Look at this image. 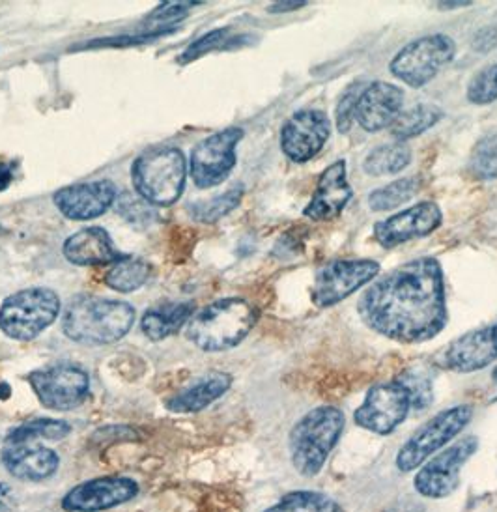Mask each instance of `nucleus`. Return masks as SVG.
<instances>
[{"mask_svg":"<svg viewBox=\"0 0 497 512\" xmlns=\"http://www.w3.org/2000/svg\"><path fill=\"white\" fill-rule=\"evenodd\" d=\"M357 313L374 333L387 339L404 344L434 339L447 324L440 260L421 256L385 273L363 292Z\"/></svg>","mask_w":497,"mask_h":512,"instance_id":"1","label":"nucleus"},{"mask_svg":"<svg viewBox=\"0 0 497 512\" xmlns=\"http://www.w3.org/2000/svg\"><path fill=\"white\" fill-rule=\"evenodd\" d=\"M133 322L135 309L126 301L81 296L66 307L62 329L71 341L103 346L126 337Z\"/></svg>","mask_w":497,"mask_h":512,"instance_id":"2","label":"nucleus"},{"mask_svg":"<svg viewBox=\"0 0 497 512\" xmlns=\"http://www.w3.org/2000/svg\"><path fill=\"white\" fill-rule=\"evenodd\" d=\"M256 318V309L249 301L219 299L189 320L187 339L202 352H227L251 333Z\"/></svg>","mask_w":497,"mask_h":512,"instance_id":"3","label":"nucleus"},{"mask_svg":"<svg viewBox=\"0 0 497 512\" xmlns=\"http://www.w3.org/2000/svg\"><path fill=\"white\" fill-rule=\"evenodd\" d=\"M342 430L344 413L335 406H320L305 413L288 440L294 468L305 477L318 475L341 440Z\"/></svg>","mask_w":497,"mask_h":512,"instance_id":"4","label":"nucleus"},{"mask_svg":"<svg viewBox=\"0 0 497 512\" xmlns=\"http://www.w3.org/2000/svg\"><path fill=\"white\" fill-rule=\"evenodd\" d=\"M185 157L174 146H161L137 157L131 180L142 200L154 206H171L185 187Z\"/></svg>","mask_w":497,"mask_h":512,"instance_id":"5","label":"nucleus"},{"mask_svg":"<svg viewBox=\"0 0 497 512\" xmlns=\"http://www.w3.org/2000/svg\"><path fill=\"white\" fill-rule=\"evenodd\" d=\"M60 313V298L49 288H29L4 299L0 329L14 341H32L49 328Z\"/></svg>","mask_w":497,"mask_h":512,"instance_id":"6","label":"nucleus"},{"mask_svg":"<svg viewBox=\"0 0 497 512\" xmlns=\"http://www.w3.org/2000/svg\"><path fill=\"white\" fill-rule=\"evenodd\" d=\"M456 57V42L447 34H428L404 45L389 62L391 75L410 88H423Z\"/></svg>","mask_w":497,"mask_h":512,"instance_id":"7","label":"nucleus"},{"mask_svg":"<svg viewBox=\"0 0 497 512\" xmlns=\"http://www.w3.org/2000/svg\"><path fill=\"white\" fill-rule=\"evenodd\" d=\"M471 417V406L462 404L455 408H447L434 415L432 419H428L425 425L400 447L397 455L398 470H417L426 458L441 451L449 441L455 440L456 436L468 427Z\"/></svg>","mask_w":497,"mask_h":512,"instance_id":"8","label":"nucleus"},{"mask_svg":"<svg viewBox=\"0 0 497 512\" xmlns=\"http://www.w3.org/2000/svg\"><path fill=\"white\" fill-rule=\"evenodd\" d=\"M380 264L370 258H339L316 271L313 303L320 309L335 307L341 301L369 286L380 275Z\"/></svg>","mask_w":497,"mask_h":512,"instance_id":"9","label":"nucleus"},{"mask_svg":"<svg viewBox=\"0 0 497 512\" xmlns=\"http://www.w3.org/2000/svg\"><path fill=\"white\" fill-rule=\"evenodd\" d=\"M38 400L55 412H70L81 406L90 391V376L83 367L73 363H58L34 370L29 376Z\"/></svg>","mask_w":497,"mask_h":512,"instance_id":"10","label":"nucleus"},{"mask_svg":"<svg viewBox=\"0 0 497 512\" xmlns=\"http://www.w3.org/2000/svg\"><path fill=\"white\" fill-rule=\"evenodd\" d=\"M412 410L408 389L400 380H393L370 387L363 404L355 410L354 421L357 427L385 436L395 432Z\"/></svg>","mask_w":497,"mask_h":512,"instance_id":"11","label":"nucleus"},{"mask_svg":"<svg viewBox=\"0 0 497 512\" xmlns=\"http://www.w3.org/2000/svg\"><path fill=\"white\" fill-rule=\"evenodd\" d=\"M243 139L242 128H227L200 141L191 154V176L200 189L223 184L236 167V146Z\"/></svg>","mask_w":497,"mask_h":512,"instance_id":"12","label":"nucleus"},{"mask_svg":"<svg viewBox=\"0 0 497 512\" xmlns=\"http://www.w3.org/2000/svg\"><path fill=\"white\" fill-rule=\"evenodd\" d=\"M479 441L475 436L456 441L455 445L428 460L415 475V490L423 498L441 499L451 496L460 483V470L475 455Z\"/></svg>","mask_w":497,"mask_h":512,"instance_id":"13","label":"nucleus"},{"mask_svg":"<svg viewBox=\"0 0 497 512\" xmlns=\"http://www.w3.org/2000/svg\"><path fill=\"white\" fill-rule=\"evenodd\" d=\"M331 135V120L320 109H301L281 129V150L294 163H307L318 156Z\"/></svg>","mask_w":497,"mask_h":512,"instance_id":"14","label":"nucleus"},{"mask_svg":"<svg viewBox=\"0 0 497 512\" xmlns=\"http://www.w3.org/2000/svg\"><path fill=\"white\" fill-rule=\"evenodd\" d=\"M443 223L441 208L432 202H417L408 210L387 217L374 225V238L384 249H393L402 243L430 236Z\"/></svg>","mask_w":497,"mask_h":512,"instance_id":"15","label":"nucleus"},{"mask_svg":"<svg viewBox=\"0 0 497 512\" xmlns=\"http://www.w3.org/2000/svg\"><path fill=\"white\" fill-rule=\"evenodd\" d=\"M139 496V484L129 477H98L73 486L62 499L66 512H101Z\"/></svg>","mask_w":497,"mask_h":512,"instance_id":"16","label":"nucleus"},{"mask_svg":"<svg viewBox=\"0 0 497 512\" xmlns=\"http://www.w3.org/2000/svg\"><path fill=\"white\" fill-rule=\"evenodd\" d=\"M402 105V88L385 81H372L367 83L359 98L355 109V122L369 133H378L395 124L398 114L402 113Z\"/></svg>","mask_w":497,"mask_h":512,"instance_id":"17","label":"nucleus"},{"mask_svg":"<svg viewBox=\"0 0 497 512\" xmlns=\"http://www.w3.org/2000/svg\"><path fill=\"white\" fill-rule=\"evenodd\" d=\"M354 199V189L348 182L346 161L339 159L329 165L314 189L313 199L303 210V215L313 221H331L342 214V210Z\"/></svg>","mask_w":497,"mask_h":512,"instance_id":"18","label":"nucleus"},{"mask_svg":"<svg viewBox=\"0 0 497 512\" xmlns=\"http://www.w3.org/2000/svg\"><path fill=\"white\" fill-rule=\"evenodd\" d=\"M496 361L497 342L490 326L458 337L438 357L441 367L453 372H477Z\"/></svg>","mask_w":497,"mask_h":512,"instance_id":"19","label":"nucleus"},{"mask_svg":"<svg viewBox=\"0 0 497 512\" xmlns=\"http://www.w3.org/2000/svg\"><path fill=\"white\" fill-rule=\"evenodd\" d=\"M2 464L15 479L42 483L57 473L60 456L40 441L6 443L2 451Z\"/></svg>","mask_w":497,"mask_h":512,"instance_id":"20","label":"nucleus"},{"mask_svg":"<svg viewBox=\"0 0 497 512\" xmlns=\"http://www.w3.org/2000/svg\"><path fill=\"white\" fill-rule=\"evenodd\" d=\"M116 199V187L109 180L62 187L55 195V204L73 221H88L105 214Z\"/></svg>","mask_w":497,"mask_h":512,"instance_id":"21","label":"nucleus"},{"mask_svg":"<svg viewBox=\"0 0 497 512\" xmlns=\"http://www.w3.org/2000/svg\"><path fill=\"white\" fill-rule=\"evenodd\" d=\"M64 256L77 266H98L120 262V253L105 228L92 227L79 230L64 243Z\"/></svg>","mask_w":497,"mask_h":512,"instance_id":"22","label":"nucleus"},{"mask_svg":"<svg viewBox=\"0 0 497 512\" xmlns=\"http://www.w3.org/2000/svg\"><path fill=\"white\" fill-rule=\"evenodd\" d=\"M232 385V376L225 372H213L206 378H200L197 384L191 385L172 397L167 408L176 413L200 412L208 408L215 400L221 399Z\"/></svg>","mask_w":497,"mask_h":512,"instance_id":"23","label":"nucleus"},{"mask_svg":"<svg viewBox=\"0 0 497 512\" xmlns=\"http://www.w3.org/2000/svg\"><path fill=\"white\" fill-rule=\"evenodd\" d=\"M193 303H161L146 311L141 320L142 333L152 341H163L184 328L193 318Z\"/></svg>","mask_w":497,"mask_h":512,"instance_id":"24","label":"nucleus"},{"mask_svg":"<svg viewBox=\"0 0 497 512\" xmlns=\"http://www.w3.org/2000/svg\"><path fill=\"white\" fill-rule=\"evenodd\" d=\"M441 118H443V111L438 105H432V103L413 105L408 111L398 114L395 124L391 126V135L397 143H406L410 139L423 135L428 129L438 126Z\"/></svg>","mask_w":497,"mask_h":512,"instance_id":"25","label":"nucleus"},{"mask_svg":"<svg viewBox=\"0 0 497 512\" xmlns=\"http://www.w3.org/2000/svg\"><path fill=\"white\" fill-rule=\"evenodd\" d=\"M412 163V150L406 143H387L374 148L370 152L363 169L370 176H389V174H398L410 167Z\"/></svg>","mask_w":497,"mask_h":512,"instance_id":"26","label":"nucleus"},{"mask_svg":"<svg viewBox=\"0 0 497 512\" xmlns=\"http://www.w3.org/2000/svg\"><path fill=\"white\" fill-rule=\"evenodd\" d=\"M421 189V180L417 176L400 178L391 184L374 189L369 195V208L372 212H391L404 202L412 200Z\"/></svg>","mask_w":497,"mask_h":512,"instance_id":"27","label":"nucleus"},{"mask_svg":"<svg viewBox=\"0 0 497 512\" xmlns=\"http://www.w3.org/2000/svg\"><path fill=\"white\" fill-rule=\"evenodd\" d=\"M150 277V266L141 258H122L113 270L107 273L105 283L116 292L128 294L139 290Z\"/></svg>","mask_w":497,"mask_h":512,"instance_id":"28","label":"nucleus"},{"mask_svg":"<svg viewBox=\"0 0 497 512\" xmlns=\"http://www.w3.org/2000/svg\"><path fill=\"white\" fill-rule=\"evenodd\" d=\"M71 432L66 421L58 419H34L21 427L14 428L8 436L6 443H23V441H60Z\"/></svg>","mask_w":497,"mask_h":512,"instance_id":"29","label":"nucleus"},{"mask_svg":"<svg viewBox=\"0 0 497 512\" xmlns=\"http://www.w3.org/2000/svg\"><path fill=\"white\" fill-rule=\"evenodd\" d=\"M264 512H344L341 505L318 492H292Z\"/></svg>","mask_w":497,"mask_h":512,"instance_id":"30","label":"nucleus"},{"mask_svg":"<svg viewBox=\"0 0 497 512\" xmlns=\"http://www.w3.org/2000/svg\"><path fill=\"white\" fill-rule=\"evenodd\" d=\"M469 171L479 180H496L497 178V131L484 135L473 146L468 163Z\"/></svg>","mask_w":497,"mask_h":512,"instance_id":"31","label":"nucleus"},{"mask_svg":"<svg viewBox=\"0 0 497 512\" xmlns=\"http://www.w3.org/2000/svg\"><path fill=\"white\" fill-rule=\"evenodd\" d=\"M243 197V187H232L228 189L227 193L215 197V199L208 200V202H199L193 206V215L202 221V223H215L221 217L230 214L234 208H238L240 200Z\"/></svg>","mask_w":497,"mask_h":512,"instance_id":"32","label":"nucleus"},{"mask_svg":"<svg viewBox=\"0 0 497 512\" xmlns=\"http://www.w3.org/2000/svg\"><path fill=\"white\" fill-rule=\"evenodd\" d=\"M466 98L473 105H490L497 101V64H488L471 77Z\"/></svg>","mask_w":497,"mask_h":512,"instance_id":"33","label":"nucleus"},{"mask_svg":"<svg viewBox=\"0 0 497 512\" xmlns=\"http://www.w3.org/2000/svg\"><path fill=\"white\" fill-rule=\"evenodd\" d=\"M397 380H400L408 389V393L412 397L413 410H426L432 404V399H434L432 378H430V374H426L425 369L406 370L398 376Z\"/></svg>","mask_w":497,"mask_h":512,"instance_id":"34","label":"nucleus"},{"mask_svg":"<svg viewBox=\"0 0 497 512\" xmlns=\"http://www.w3.org/2000/svg\"><path fill=\"white\" fill-rule=\"evenodd\" d=\"M367 83L363 81H354L342 92L341 98L337 101V109H335V126L339 129V133H348L352 129V122L355 120V109L359 98L363 94Z\"/></svg>","mask_w":497,"mask_h":512,"instance_id":"35","label":"nucleus"},{"mask_svg":"<svg viewBox=\"0 0 497 512\" xmlns=\"http://www.w3.org/2000/svg\"><path fill=\"white\" fill-rule=\"evenodd\" d=\"M230 30L228 29H217L204 34L202 38H199L197 42L191 43L187 49H185L184 55L180 58V62H191V60H197V58L210 53L213 49H219V47H227L228 40H230Z\"/></svg>","mask_w":497,"mask_h":512,"instance_id":"36","label":"nucleus"},{"mask_svg":"<svg viewBox=\"0 0 497 512\" xmlns=\"http://www.w3.org/2000/svg\"><path fill=\"white\" fill-rule=\"evenodd\" d=\"M116 208H118V212L122 214V217L128 219L129 223H133V225H139L141 221H148L150 215H152V212L148 210V204H144L142 199H137V197H133L129 193H124L118 199Z\"/></svg>","mask_w":497,"mask_h":512,"instance_id":"37","label":"nucleus"},{"mask_svg":"<svg viewBox=\"0 0 497 512\" xmlns=\"http://www.w3.org/2000/svg\"><path fill=\"white\" fill-rule=\"evenodd\" d=\"M191 6H197V4L195 2H165V4H159L156 10L150 14V21L167 23L169 19H180V17H184L185 12Z\"/></svg>","mask_w":497,"mask_h":512,"instance_id":"38","label":"nucleus"},{"mask_svg":"<svg viewBox=\"0 0 497 512\" xmlns=\"http://www.w3.org/2000/svg\"><path fill=\"white\" fill-rule=\"evenodd\" d=\"M165 32H169V30H159L154 34H141V36H116V38H109V40H94V42L86 43V47H126V45H133V43L152 40L154 36L165 34Z\"/></svg>","mask_w":497,"mask_h":512,"instance_id":"39","label":"nucleus"},{"mask_svg":"<svg viewBox=\"0 0 497 512\" xmlns=\"http://www.w3.org/2000/svg\"><path fill=\"white\" fill-rule=\"evenodd\" d=\"M497 45V27H490V29H484L475 36L473 40V47L479 51V53H488L492 47Z\"/></svg>","mask_w":497,"mask_h":512,"instance_id":"40","label":"nucleus"},{"mask_svg":"<svg viewBox=\"0 0 497 512\" xmlns=\"http://www.w3.org/2000/svg\"><path fill=\"white\" fill-rule=\"evenodd\" d=\"M303 6H307V2H301V0H296V2H275V4H271L270 8H268V12H271V14H284V12L299 10Z\"/></svg>","mask_w":497,"mask_h":512,"instance_id":"41","label":"nucleus"},{"mask_svg":"<svg viewBox=\"0 0 497 512\" xmlns=\"http://www.w3.org/2000/svg\"><path fill=\"white\" fill-rule=\"evenodd\" d=\"M14 180V167L10 163L0 161V191H4Z\"/></svg>","mask_w":497,"mask_h":512,"instance_id":"42","label":"nucleus"},{"mask_svg":"<svg viewBox=\"0 0 497 512\" xmlns=\"http://www.w3.org/2000/svg\"><path fill=\"white\" fill-rule=\"evenodd\" d=\"M14 490L4 483H0V512L8 511L12 505Z\"/></svg>","mask_w":497,"mask_h":512,"instance_id":"43","label":"nucleus"},{"mask_svg":"<svg viewBox=\"0 0 497 512\" xmlns=\"http://www.w3.org/2000/svg\"><path fill=\"white\" fill-rule=\"evenodd\" d=\"M466 6H471V2H440V4H438V8H440V10H451V8H466Z\"/></svg>","mask_w":497,"mask_h":512,"instance_id":"44","label":"nucleus"},{"mask_svg":"<svg viewBox=\"0 0 497 512\" xmlns=\"http://www.w3.org/2000/svg\"><path fill=\"white\" fill-rule=\"evenodd\" d=\"M492 328V333H494V337H496L497 342V324H494V326H490Z\"/></svg>","mask_w":497,"mask_h":512,"instance_id":"45","label":"nucleus"},{"mask_svg":"<svg viewBox=\"0 0 497 512\" xmlns=\"http://www.w3.org/2000/svg\"><path fill=\"white\" fill-rule=\"evenodd\" d=\"M492 378H494V382L497 384V367L494 369V372H492Z\"/></svg>","mask_w":497,"mask_h":512,"instance_id":"46","label":"nucleus"}]
</instances>
